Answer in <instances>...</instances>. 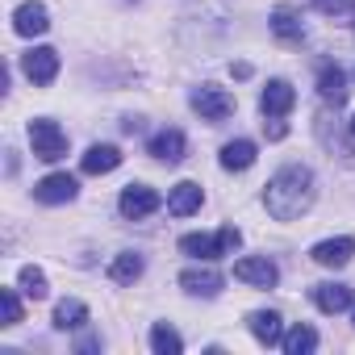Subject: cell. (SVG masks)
<instances>
[{
	"mask_svg": "<svg viewBox=\"0 0 355 355\" xmlns=\"http://www.w3.org/2000/svg\"><path fill=\"white\" fill-rule=\"evenodd\" d=\"M313 171L305 163H284L272 180L263 184V205L276 222H293L313 205Z\"/></svg>",
	"mask_w": 355,
	"mask_h": 355,
	"instance_id": "1",
	"label": "cell"
},
{
	"mask_svg": "<svg viewBox=\"0 0 355 355\" xmlns=\"http://www.w3.org/2000/svg\"><path fill=\"white\" fill-rule=\"evenodd\" d=\"M239 243H243V234H239L234 226H222L218 234H184V239H180V251H184V255H197V259H222V255H230Z\"/></svg>",
	"mask_w": 355,
	"mask_h": 355,
	"instance_id": "2",
	"label": "cell"
},
{
	"mask_svg": "<svg viewBox=\"0 0 355 355\" xmlns=\"http://www.w3.org/2000/svg\"><path fill=\"white\" fill-rule=\"evenodd\" d=\"M30 146H34V159L59 163V159L67 155V134L59 130V121H51V117H34V121H30Z\"/></svg>",
	"mask_w": 355,
	"mask_h": 355,
	"instance_id": "3",
	"label": "cell"
},
{
	"mask_svg": "<svg viewBox=\"0 0 355 355\" xmlns=\"http://www.w3.org/2000/svg\"><path fill=\"white\" fill-rule=\"evenodd\" d=\"M193 109L201 113V121H226L234 113V96L218 84H201L193 88Z\"/></svg>",
	"mask_w": 355,
	"mask_h": 355,
	"instance_id": "4",
	"label": "cell"
},
{
	"mask_svg": "<svg viewBox=\"0 0 355 355\" xmlns=\"http://www.w3.org/2000/svg\"><path fill=\"white\" fill-rule=\"evenodd\" d=\"M159 205H163V197H159L155 189H146V184H125L121 197H117V209H121V218H130V222L150 218Z\"/></svg>",
	"mask_w": 355,
	"mask_h": 355,
	"instance_id": "5",
	"label": "cell"
},
{
	"mask_svg": "<svg viewBox=\"0 0 355 355\" xmlns=\"http://www.w3.org/2000/svg\"><path fill=\"white\" fill-rule=\"evenodd\" d=\"M234 280L255 284V288H272V284L280 280V268H276L268 255H247V259L234 263Z\"/></svg>",
	"mask_w": 355,
	"mask_h": 355,
	"instance_id": "6",
	"label": "cell"
},
{
	"mask_svg": "<svg viewBox=\"0 0 355 355\" xmlns=\"http://www.w3.org/2000/svg\"><path fill=\"white\" fill-rule=\"evenodd\" d=\"M76 193H80V184H76V175H67V171H55V175H46V180L34 184V197L42 205H67V201H76Z\"/></svg>",
	"mask_w": 355,
	"mask_h": 355,
	"instance_id": "7",
	"label": "cell"
},
{
	"mask_svg": "<svg viewBox=\"0 0 355 355\" xmlns=\"http://www.w3.org/2000/svg\"><path fill=\"white\" fill-rule=\"evenodd\" d=\"M21 71L30 76V84H51L59 76V51L51 46H34L21 55Z\"/></svg>",
	"mask_w": 355,
	"mask_h": 355,
	"instance_id": "8",
	"label": "cell"
},
{
	"mask_svg": "<svg viewBox=\"0 0 355 355\" xmlns=\"http://www.w3.org/2000/svg\"><path fill=\"white\" fill-rule=\"evenodd\" d=\"M222 284H226V276L218 268H184L180 272V288L193 293V297H218Z\"/></svg>",
	"mask_w": 355,
	"mask_h": 355,
	"instance_id": "9",
	"label": "cell"
},
{
	"mask_svg": "<svg viewBox=\"0 0 355 355\" xmlns=\"http://www.w3.org/2000/svg\"><path fill=\"white\" fill-rule=\"evenodd\" d=\"M46 30H51L46 5H38V0H26V5H17V13H13V34L34 38V34H46Z\"/></svg>",
	"mask_w": 355,
	"mask_h": 355,
	"instance_id": "10",
	"label": "cell"
},
{
	"mask_svg": "<svg viewBox=\"0 0 355 355\" xmlns=\"http://www.w3.org/2000/svg\"><path fill=\"white\" fill-rule=\"evenodd\" d=\"M351 255H355V239H347V234L326 239V243H318V247L309 251V259H313V263H322V268H347V263H351Z\"/></svg>",
	"mask_w": 355,
	"mask_h": 355,
	"instance_id": "11",
	"label": "cell"
},
{
	"mask_svg": "<svg viewBox=\"0 0 355 355\" xmlns=\"http://www.w3.org/2000/svg\"><path fill=\"white\" fill-rule=\"evenodd\" d=\"M293 105H297V92H293L288 80H272V84L263 88V96H259L263 117H284V113H293Z\"/></svg>",
	"mask_w": 355,
	"mask_h": 355,
	"instance_id": "12",
	"label": "cell"
},
{
	"mask_svg": "<svg viewBox=\"0 0 355 355\" xmlns=\"http://www.w3.org/2000/svg\"><path fill=\"white\" fill-rule=\"evenodd\" d=\"M201 201H205L201 184L180 180V184H175V189L167 193V214H171V218H189V214H197V209H201Z\"/></svg>",
	"mask_w": 355,
	"mask_h": 355,
	"instance_id": "13",
	"label": "cell"
},
{
	"mask_svg": "<svg viewBox=\"0 0 355 355\" xmlns=\"http://www.w3.org/2000/svg\"><path fill=\"white\" fill-rule=\"evenodd\" d=\"M184 150H189V142H184L180 130H159V134L146 142V155H155V159H163V163H180Z\"/></svg>",
	"mask_w": 355,
	"mask_h": 355,
	"instance_id": "14",
	"label": "cell"
},
{
	"mask_svg": "<svg viewBox=\"0 0 355 355\" xmlns=\"http://www.w3.org/2000/svg\"><path fill=\"white\" fill-rule=\"evenodd\" d=\"M247 326H251L255 343H263V347H276V343L284 338V322H280L276 309H255V313L247 318Z\"/></svg>",
	"mask_w": 355,
	"mask_h": 355,
	"instance_id": "15",
	"label": "cell"
},
{
	"mask_svg": "<svg viewBox=\"0 0 355 355\" xmlns=\"http://www.w3.org/2000/svg\"><path fill=\"white\" fill-rule=\"evenodd\" d=\"M318 96H322L326 105H343V101H347V71H343L338 63H326V67L318 71Z\"/></svg>",
	"mask_w": 355,
	"mask_h": 355,
	"instance_id": "16",
	"label": "cell"
},
{
	"mask_svg": "<svg viewBox=\"0 0 355 355\" xmlns=\"http://www.w3.org/2000/svg\"><path fill=\"white\" fill-rule=\"evenodd\" d=\"M80 167H84L88 175H105V171L121 167V150H117L113 142H96V146H88V150H84Z\"/></svg>",
	"mask_w": 355,
	"mask_h": 355,
	"instance_id": "17",
	"label": "cell"
},
{
	"mask_svg": "<svg viewBox=\"0 0 355 355\" xmlns=\"http://www.w3.org/2000/svg\"><path fill=\"white\" fill-rule=\"evenodd\" d=\"M255 155H259V150H255V142H251V138H234V142H226V146H222V155H218V159H222V167H226V171H247V167L255 163Z\"/></svg>",
	"mask_w": 355,
	"mask_h": 355,
	"instance_id": "18",
	"label": "cell"
},
{
	"mask_svg": "<svg viewBox=\"0 0 355 355\" xmlns=\"http://www.w3.org/2000/svg\"><path fill=\"white\" fill-rule=\"evenodd\" d=\"M313 305L322 313H343L351 305V288L347 284H313Z\"/></svg>",
	"mask_w": 355,
	"mask_h": 355,
	"instance_id": "19",
	"label": "cell"
},
{
	"mask_svg": "<svg viewBox=\"0 0 355 355\" xmlns=\"http://www.w3.org/2000/svg\"><path fill=\"white\" fill-rule=\"evenodd\" d=\"M80 326H88V305L76 297L59 301L55 305V330H80Z\"/></svg>",
	"mask_w": 355,
	"mask_h": 355,
	"instance_id": "20",
	"label": "cell"
},
{
	"mask_svg": "<svg viewBox=\"0 0 355 355\" xmlns=\"http://www.w3.org/2000/svg\"><path fill=\"white\" fill-rule=\"evenodd\" d=\"M280 347H284L288 355H309V351H318V330H313V326H305V322H297L293 330H284Z\"/></svg>",
	"mask_w": 355,
	"mask_h": 355,
	"instance_id": "21",
	"label": "cell"
},
{
	"mask_svg": "<svg viewBox=\"0 0 355 355\" xmlns=\"http://www.w3.org/2000/svg\"><path fill=\"white\" fill-rule=\"evenodd\" d=\"M142 268H146V259H142L138 251H121V255L109 263V276H113L117 284H134V280L142 276Z\"/></svg>",
	"mask_w": 355,
	"mask_h": 355,
	"instance_id": "22",
	"label": "cell"
},
{
	"mask_svg": "<svg viewBox=\"0 0 355 355\" xmlns=\"http://www.w3.org/2000/svg\"><path fill=\"white\" fill-rule=\"evenodd\" d=\"M272 34L284 38V42H301L305 38V26H301V17L293 9H276L272 13Z\"/></svg>",
	"mask_w": 355,
	"mask_h": 355,
	"instance_id": "23",
	"label": "cell"
},
{
	"mask_svg": "<svg viewBox=\"0 0 355 355\" xmlns=\"http://www.w3.org/2000/svg\"><path fill=\"white\" fill-rule=\"evenodd\" d=\"M150 347H155V355H180V351H184V338L175 334L167 322H159V326L150 330Z\"/></svg>",
	"mask_w": 355,
	"mask_h": 355,
	"instance_id": "24",
	"label": "cell"
},
{
	"mask_svg": "<svg viewBox=\"0 0 355 355\" xmlns=\"http://www.w3.org/2000/svg\"><path fill=\"white\" fill-rule=\"evenodd\" d=\"M17 284H21V293L30 297V301H42L46 293H51V284H46V272L42 268H21V276H17Z\"/></svg>",
	"mask_w": 355,
	"mask_h": 355,
	"instance_id": "25",
	"label": "cell"
},
{
	"mask_svg": "<svg viewBox=\"0 0 355 355\" xmlns=\"http://www.w3.org/2000/svg\"><path fill=\"white\" fill-rule=\"evenodd\" d=\"M0 305H5V326H17L21 322V297L13 288H0Z\"/></svg>",
	"mask_w": 355,
	"mask_h": 355,
	"instance_id": "26",
	"label": "cell"
},
{
	"mask_svg": "<svg viewBox=\"0 0 355 355\" xmlns=\"http://www.w3.org/2000/svg\"><path fill=\"white\" fill-rule=\"evenodd\" d=\"M313 9L326 17H347V13H355V0H313Z\"/></svg>",
	"mask_w": 355,
	"mask_h": 355,
	"instance_id": "27",
	"label": "cell"
},
{
	"mask_svg": "<svg viewBox=\"0 0 355 355\" xmlns=\"http://www.w3.org/2000/svg\"><path fill=\"white\" fill-rule=\"evenodd\" d=\"M263 134H268V138L276 142V138H284V134H288V125H284L280 117H268V121H263Z\"/></svg>",
	"mask_w": 355,
	"mask_h": 355,
	"instance_id": "28",
	"label": "cell"
},
{
	"mask_svg": "<svg viewBox=\"0 0 355 355\" xmlns=\"http://www.w3.org/2000/svg\"><path fill=\"white\" fill-rule=\"evenodd\" d=\"M230 71H234V80H247V76H251V63H234Z\"/></svg>",
	"mask_w": 355,
	"mask_h": 355,
	"instance_id": "29",
	"label": "cell"
},
{
	"mask_svg": "<svg viewBox=\"0 0 355 355\" xmlns=\"http://www.w3.org/2000/svg\"><path fill=\"white\" fill-rule=\"evenodd\" d=\"M351 138H355V117H351Z\"/></svg>",
	"mask_w": 355,
	"mask_h": 355,
	"instance_id": "30",
	"label": "cell"
}]
</instances>
